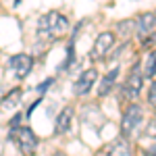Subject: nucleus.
<instances>
[{
	"mask_svg": "<svg viewBox=\"0 0 156 156\" xmlns=\"http://www.w3.org/2000/svg\"><path fill=\"white\" fill-rule=\"evenodd\" d=\"M69 19L58 11H50L40 17L37 21V37L42 42H54L56 37L65 36L69 31Z\"/></svg>",
	"mask_w": 156,
	"mask_h": 156,
	"instance_id": "nucleus-1",
	"label": "nucleus"
},
{
	"mask_svg": "<svg viewBox=\"0 0 156 156\" xmlns=\"http://www.w3.org/2000/svg\"><path fill=\"white\" fill-rule=\"evenodd\" d=\"M142 121H144V110L140 104H135L131 102L129 106L125 108V112H123V117H121V137H125V140H129L135 135V131L142 127Z\"/></svg>",
	"mask_w": 156,
	"mask_h": 156,
	"instance_id": "nucleus-2",
	"label": "nucleus"
},
{
	"mask_svg": "<svg viewBox=\"0 0 156 156\" xmlns=\"http://www.w3.org/2000/svg\"><path fill=\"white\" fill-rule=\"evenodd\" d=\"M11 137H12V142L17 144L19 152H21L23 156H34V154H36L40 140H37V135L34 133V129H29L27 125H19V127H12Z\"/></svg>",
	"mask_w": 156,
	"mask_h": 156,
	"instance_id": "nucleus-3",
	"label": "nucleus"
},
{
	"mask_svg": "<svg viewBox=\"0 0 156 156\" xmlns=\"http://www.w3.org/2000/svg\"><path fill=\"white\" fill-rule=\"evenodd\" d=\"M142 85H144V75H142L140 65H135V67L131 69V73L127 75L125 83H123V98L135 100V98L142 94Z\"/></svg>",
	"mask_w": 156,
	"mask_h": 156,
	"instance_id": "nucleus-4",
	"label": "nucleus"
},
{
	"mask_svg": "<svg viewBox=\"0 0 156 156\" xmlns=\"http://www.w3.org/2000/svg\"><path fill=\"white\" fill-rule=\"evenodd\" d=\"M9 67H11L12 75H15L17 79H25V77L31 73V69H34V58H31L29 54H25V52H19V54L11 56Z\"/></svg>",
	"mask_w": 156,
	"mask_h": 156,
	"instance_id": "nucleus-5",
	"label": "nucleus"
},
{
	"mask_svg": "<svg viewBox=\"0 0 156 156\" xmlns=\"http://www.w3.org/2000/svg\"><path fill=\"white\" fill-rule=\"evenodd\" d=\"M115 34L112 31H102V34H98L96 42H94V48H92V58L94 60H104L108 54V50L115 46Z\"/></svg>",
	"mask_w": 156,
	"mask_h": 156,
	"instance_id": "nucleus-6",
	"label": "nucleus"
},
{
	"mask_svg": "<svg viewBox=\"0 0 156 156\" xmlns=\"http://www.w3.org/2000/svg\"><path fill=\"white\" fill-rule=\"evenodd\" d=\"M98 79V71L92 67V69H85L79 77H77V81H75V85H73V92H75V96H85L92 87H94V83H96Z\"/></svg>",
	"mask_w": 156,
	"mask_h": 156,
	"instance_id": "nucleus-7",
	"label": "nucleus"
},
{
	"mask_svg": "<svg viewBox=\"0 0 156 156\" xmlns=\"http://www.w3.org/2000/svg\"><path fill=\"white\" fill-rule=\"evenodd\" d=\"M156 29V12H142L135 19V31L140 37H148Z\"/></svg>",
	"mask_w": 156,
	"mask_h": 156,
	"instance_id": "nucleus-8",
	"label": "nucleus"
},
{
	"mask_svg": "<svg viewBox=\"0 0 156 156\" xmlns=\"http://www.w3.org/2000/svg\"><path fill=\"white\" fill-rule=\"evenodd\" d=\"M117 77H119V65H117V67H112V69H110V71L100 79V85H98V96H100V98L108 96V94L115 90V85H117Z\"/></svg>",
	"mask_w": 156,
	"mask_h": 156,
	"instance_id": "nucleus-9",
	"label": "nucleus"
},
{
	"mask_svg": "<svg viewBox=\"0 0 156 156\" xmlns=\"http://www.w3.org/2000/svg\"><path fill=\"white\" fill-rule=\"evenodd\" d=\"M73 108L67 106L62 108L58 112V117H56V123H54V133L56 135H62V133H67L69 129H71V123H73Z\"/></svg>",
	"mask_w": 156,
	"mask_h": 156,
	"instance_id": "nucleus-10",
	"label": "nucleus"
},
{
	"mask_svg": "<svg viewBox=\"0 0 156 156\" xmlns=\"http://www.w3.org/2000/svg\"><path fill=\"white\" fill-rule=\"evenodd\" d=\"M21 98H23V90H21V87H12V90H9L4 96L0 98V106L4 108V110L17 108L21 104Z\"/></svg>",
	"mask_w": 156,
	"mask_h": 156,
	"instance_id": "nucleus-11",
	"label": "nucleus"
},
{
	"mask_svg": "<svg viewBox=\"0 0 156 156\" xmlns=\"http://www.w3.org/2000/svg\"><path fill=\"white\" fill-rule=\"evenodd\" d=\"M108 156H133V148H131V142L121 137L117 140L115 144L108 146Z\"/></svg>",
	"mask_w": 156,
	"mask_h": 156,
	"instance_id": "nucleus-12",
	"label": "nucleus"
},
{
	"mask_svg": "<svg viewBox=\"0 0 156 156\" xmlns=\"http://www.w3.org/2000/svg\"><path fill=\"white\" fill-rule=\"evenodd\" d=\"M142 75L144 77H154L156 75V50L146 54L144 65H142Z\"/></svg>",
	"mask_w": 156,
	"mask_h": 156,
	"instance_id": "nucleus-13",
	"label": "nucleus"
},
{
	"mask_svg": "<svg viewBox=\"0 0 156 156\" xmlns=\"http://www.w3.org/2000/svg\"><path fill=\"white\" fill-rule=\"evenodd\" d=\"M117 29H119V34H123V36H129V31L135 29V21H121Z\"/></svg>",
	"mask_w": 156,
	"mask_h": 156,
	"instance_id": "nucleus-14",
	"label": "nucleus"
},
{
	"mask_svg": "<svg viewBox=\"0 0 156 156\" xmlns=\"http://www.w3.org/2000/svg\"><path fill=\"white\" fill-rule=\"evenodd\" d=\"M148 102H150V106L156 108V79L150 83V92H148Z\"/></svg>",
	"mask_w": 156,
	"mask_h": 156,
	"instance_id": "nucleus-15",
	"label": "nucleus"
},
{
	"mask_svg": "<svg viewBox=\"0 0 156 156\" xmlns=\"http://www.w3.org/2000/svg\"><path fill=\"white\" fill-rule=\"evenodd\" d=\"M144 46H156V29L150 34V36L146 37V42H144Z\"/></svg>",
	"mask_w": 156,
	"mask_h": 156,
	"instance_id": "nucleus-16",
	"label": "nucleus"
},
{
	"mask_svg": "<svg viewBox=\"0 0 156 156\" xmlns=\"http://www.w3.org/2000/svg\"><path fill=\"white\" fill-rule=\"evenodd\" d=\"M52 81H54V79H46L44 83H40V85H37V92H40V94H44V92H46V87L52 85Z\"/></svg>",
	"mask_w": 156,
	"mask_h": 156,
	"instance_id": "nucleus-17",
	"label": "nucleus"
},
{
	"mask_svg": "<svg viewBox=\"0 0 156 156\" xmlns=\"http://www.w3.org/2000/svg\"><path fill=\"white\" fill-rule=\"evenodd\" d=\"M146 156H156V142H154L152 146H150L148 150H146Z\"/></svg>",
	"mask_w": 156,
	"mask_h": 156,
	"instance_id": "nucleus-18",
	"label": "nucleus"
},
{
	"mask_svg": "<svg viewBox=\"0 0 156 156\" xmlns=\"http://www.w3.org/2000/svg\"><path fill=\"white\" fill-rule=\"evenodd\" d=\"M54 156H62V154H54Z\"/></svg>",
	"mask_w": 156,
	"mask_h": 156,
	"instance_id": "nucleus-19",
	"label": "nucleus"
}]
</instances>
